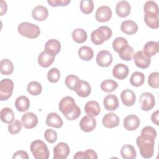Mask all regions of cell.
Segmentation results:
<instances>
[{
	"label": "cell",
	"instance_id": "7dc6e473",
	"mask_svg": "<svg viewBox=\"0 0 159 159\" xmlns=\"http://www.w3.org/2000/svg\"><path fill=\"white\" fill-rule=\"evenodd\" d=\"M71 2L70 0H47V2L52 7L66 6Z\"/></svg>",
	"mask_w": 159,
	"mask_h": 159
},
{
	"label": "cell",
	"instance_id": "e0dca14e",
	"mask_svg": "<svg viewBox=\"0 0 159 159\" xmlns=\"http://www.w3.org/2000/svg\"><path fill=\"white\" fill-rule=\"evenodd\" d=\"M129 70L127 65L123 63L116 64L112 69V75L118 80H124L129 75Z\"/></svg>",
	"mask_w": 159,
	"mask_h": 159
},
{
	"label": "cell",
	"instance_id": "5bb4252c",
	"mask_svg": "<svg viewBox=\"0 0 159 159\" xmlns=\"http://www.w3.org/2000/svg\"><path fill=\"white\" fill-rule=\"evenodd\" d=\"M120 119L119 117L113 112H109L105 114L102 119V125L109 129L114 128L119 125Z\"/></svg>",
	"mask_w": 159,
	"mask_h": 159
},
{
	"label": "cell",
	"instance_id": "7a4b0ae2",
	"mask_svg": "<svg viewBox=\"0 0 159 159\" xmlns=\"http://www.w3.org/2000/svg\"><path fill=\"white\" fill-rule=\"evenodd\" d=\"M155 139V138L152 136L143 134L137 138L136 143L143 158H150L153 155Z\"/></svg>",
	"mask_w": 159,
	"mask_h": 159
},
{
	"label": "cell",
	"instance_id": "4fadbf2b",
	"mask_svg": "<svg viewBox=\"0 0 159 159\" xmlns=\"http://www.w3.org/2000/svg\"><path fill=\"white\" fill-rule=\"evenodd\" d=\"M140 120L138 116L134 114H130L127 116L123 121L124 128L129 131L136 130L140 125Z\"/></svg>",
	"mask_w": 159,
	"mask_h": 159
},
{
	"label": "cell",
	"instance_id": "d6a6232c",
	"mask_svg": "<svg viewBox=\"0 0 159 159\" xmlns=\"http://www.w3.org/2000/svg\"><path fill=\"white\" fill-rule=\"evenodd\" d=\"M79 57L84 61L91 60L94 56L93 49L88 46H82L80 47L78 52Z\"/></svg>",
	"mask_w": 159,
	"mask_h": 159
},
{
	"label": "cell",
	"instance_id": "ffe728a7",
	"mask_svg": "<svg viewBox=\"0 0 159 159\" xmlns=\"http://www.w3.org/2000/svg\"><path fill=\"white\" fill-rule=\"evenodd\" d=\"M103 105L104 108L107 111H115L119 105L117 97L112 94L107 95L103 100Z\"/></svg>",
	"mask_w": 159,
	"mask_h": 159
},
{
	"label": "cell",
	"instance_id": "e575fe53",
	"mask_svg": "<svg viewBox=\"0 0 159 159\" xmlns=\"http://www.w3.org/2000/svg\"><path fill=\"white\" fill-rule=\"evenodd\" d=\"M73 40L78 43H82L86 42L87 39L86 32L81 28H77L75 29L71 34Z\"/></svg>",
	"mask_w": 159,
	"mask_h": 159
},
{
	"label": "cell",
	"instance_id": "f6af8a7d",
	"mask_svg": "<svg viewBox=\"0 0 159 159\" xmlns=\"http://www.w3.org/2000/svg\"><path fill=\"white\" fill-rule=\"evenodd\" d=\"M148 83L153 88L157 89L159 88V73L153 72L150 73L148 78Z\"/></svg>",
	"mask_w": 159,
	"mask_h": 159
},
{
	"label": "cell",
	"instance_id": "ee69618b",
	"mask_svg": "<svg viewBox=\"0 0 159 159\" xmlns=\"http://www.w3.org/2000/svg\"><path fill=\"white\" fill-rule=\"evenodd\" d=\"M127 44H129L128 42L125 38L122 37H118L113 40L112 45L114 51L118 53L122 47Z\"/></svg>",
	"mask_w": 159,
	"mask_h": 159
},
{
	"label": "cell",
	"instance_id": "8d00e7d4",
	"mask_svg": "<svg viewBox=\"0 0 159 159\" xmlns=\"http://www.w3.org/2000/svg\"><path fill=\"white\" fill-rule=\"evenodd\" d=\"M101 89L106 93H110L115 91L118 87L117 83L111 79L104 80L100 84Z\"/></svg>",
	"mask_w": 159,
	"mask_h": 159
},
{
	"label": "cell",
	"instance_id": "52a82bcc",
	"mask_svg": "<svg viewBox=\"0 0 159 159\" xmlns=\"http://www.w3.org/2000/svg\"><path fill=\"white\" fill-rule=\"evenodd\" d=\"M139 104L142 110L144 111H150L155 106V97L150 93H143L140 96Z\"/></svg>",
	"mask_w": 159,
	"mask_h": 159
},
{
	"label": "cell",
	"instance_id": "3957f363",
	"mask_svg": "<svg viewBox=\"0 0 159 159\" xmlns=\"http://www.w3.org/2000/svg\"><path fill=\"white\" fill-rule=\"evenodd\" d=\"M112 34L111 28L107 26H100L91 34V40L96 45L102 44L106 40L109 39Z\"/></svg>",
	"mask_w": 159,
	"mask_h": 159
},
{
	"label": "cell",
	"instance_id": "60d3db41",
	"mask_svg": "<svg viewBox=\"0 0 159 159\" xmlns=\"http://www.w3.org/2000/svg\"><path fill=\"white\" fill-rule=\"evenodd\" d=\"M60 78V71L57 68H51L47 73V79L52 83H57Z\"/></svg>",
	"mask_w": 159,
	"mask_h": 159
},
{
	"label": "cell",
	"instance_id": "ab89813d",
	"mask_svg": "<svg viewBox=\"0 0 159 159\" xmlns=\"http://www.w3.org/2000/svg\"><path fill=\"white\" fill-rule=\"evenodd\" d=\"M79 80L80 79L77 76L75 75H69L66 77L65 83L68 88L72 91H75Z\"/></svg>",
	"mask_w": 159,
	"mask_h": 159
},
{
	"label": "cell",
	"instance_id": "484cf974",
	"mask_svg": "<svg viewBox=\"0 0 159 159\" xmlns=\"http://www.w3.org/2000/svg\"><path fill=\"white\" fill-rule=\"evenodd\" d=\"M61 50V43L57 39L48 40L45 45V51L55 56Z\"/></svg>",
	"mask_w": 159,
	"mask_h": 159
},
{
	"label": "cell",
	"instance_id": "d590c367",
	"mask_svg": "<svg viewBox=\"0 0 159 159\" xmlns=\"http://www.w3.org/2000/svg\"><path fill=\"white\" fill-rule=\"evenodd\" d=\"M143 51L150 57L155 56L158 52V43L155 41H148L143 46Z\"/></svg>",
	"mask_w": 159,
	"mask_h": 159
},
{
	"label": "cell",
	"instance_id": "6da1fadb",
	"mask_svg": "<svg viewBox=\"0 0 159 159\" xmlns=\"http://www.w3.org/2000/svg\"><path fill=\"white\" fill-rule=\"evenodd\" d=\"M58 108L65 118L69 120H76L81 114L80 108L71 96H67L63 98L59 102Z\"/></svg>",
	"mask_w": 159,
	"mask_h": 159
},
{
	"label": "cell",
	"instance_id": "9c48e42d",
	"mask_svg": "<svg viewBox=\"0 0 159 159\" xmlns=\"http://www.w3.org/2000/svg\"><path fill=\"white\" fill-rule=\"evenodd\" d=\"M70 152V147L67 143L60 142L53 148V159H66Z\"/></svg>",
	"mask_w": 159,
	"mask_h": 159
},
{
	"label": "cell",
	"instance_id": "44dd1931",
	"mask_svg": "<svg viewBox=\"0 0 159 159\" xmlns=\"http://www.w3.org/2000/svg\"><path fill=\"white\" fill-rule=\"evenodd\" d=\"M130 5L127 1H119L116 6V12L120 17H125L130 13Z\"/></svg>",
	"mask_w": 159,
	"mask_h": 159
},
{
	"label": "cell",
	"instance_id": "c3c4849f",
	"mask_svg": "<svg viewBox=\"0 0 159 159\" xmlns=\"http://www.w3.org/2000/svg\"><path fill=\"white\" fill-rule=\"evenodd\" d=\"M84 159H97L98 155L95 151L91 149H88L84 151Z\"/></svg>",
	"mask_w": 159,
	"mask_h": 159
},
{
	"label": "cell",
	"instance_id": "7bdbcfd3",
	"mask_svg": "<svg viewBox=\"0 0 159 159\" xmlns=\"http://www.w3.org/2000/svg\"><path fill=\"white\" fill-rule=\"evenodd\" d=\"M143 10L145 13L151 12L158 14V7L157 4L153 1H147L143 6Z\"/></svg>",
	"mask_w": 159,
	"mask_h": 159
},
{
	"label": "cell",
	"instance_id": "4dcf8cb0",
	"mask_svg": "<svg viewBox=\"0 0 159 159\" xmlns=\"http://www.w3.org/2000/svg\"><path fill=\"white\" fill-rule=\"evenodd\" d=\"M1 120L6 124H11L14 120V114L13 111L8 107H4L0 112Z\"/></svg>",
	"mask_w": 159,
	"mask_h": 159
},
{
	"label": "cell",
	"instance_id": "d4e9b609",
	"mask_svg": "<svg viewBox=\"0 0 159 159\" xmlns=\"http://www.w3.org/2000/svg\"><path fill=\"white\" fill-rule=\"evenodd\" d=\"M85 112L92 117L97 116L101 112V107L99 103L96 101H88L84 106Z\"/></svg>",
	"mask_w": 159,
	"mask_h": 159
},
{
	"label": "cell",
	"instance_id": "1f68e13d",
	"mask_svg": "<svg viewBox=\"0 0 159 159\" xmlns=\"http://www.w3.org/2000/svg\"><path fill=\"white\" fill-rule=\"evenodd\" d=\"M14 71V65L12 62L7 59H2L0 61V71L4 75H9Z\"/></svg>",
	"mask_w": 159,
	"mask_h": 159
},
{
	"label": "cell",
	"instance_id": "681fc988",
	"mask_svg": "<svg viewBox=\"0 0 159 159\" xmlns=\"http://www.w3.org/2000/svg\"><path fill=\"white\" fill-rule=\"evenodd\" d=\"M12 158H22V159H28L29 158V156L27 153L24 151V150H18L17 152H16L13 156H12Z\"/></svg>",
	"mask_w": 159,
	"mask_h": 159
},
{
	"label": "cell",
	"instance_id": "8fae6325",
	"mask_svg": "<svg viewBox=\"0 0 159 159\" xmlns=\"http://www.w3.org/2000/svg\"><path fill=\"white\" fill-rule=\"evenodd\" d=\"M80 127L84 132L93 131L96 127V120L94 117L89 115L84 116L80 122Z\"/></svg>",
	"mask_w": 159,
	"mask_h": 159
},
{
	"label": "cell",
	"instance_id": "4316f807",
	"mask_svg": "<svg viewBox=\"0 0 159 159\" xmlns=\"http://www.w3.org/2000/svg\"><path fill=\"white\" fill-rule=\"evenodd\" d=\"M144 20L147 25L151 29H156L159 27L158 14L146 12L144 16Z\"/></svg>",
	"mask_w": 159,
	"mask_h": 159
},
{
	"label": "cell",
	"instance_id": "cb8c5ba5",
	"mask_svg": "<svg viewBox=\"0 0 159 159\" xmlns=\"http://www.w3.org/2000/svg\"><path fill=\"white\" fill-rule=\"evenodd\" d=\"M121 31L127 35H133L138 30L137 24L132 20H126L120 24Z\"/></svg>",
	"mask_w": 159,
	"mask_h": 159
},
{
	"label": "cell",
	"instance_id": "b9f144b4",
	"mask_svg": "<svg viewBox=\"0 0 159 159\" xmlns=\"http://www.w3.org/2000/svg\"><path fill=\"white\" fill-rule=\"evenodd\" d=\"M22 125V124L21 123V122L19 120L16 119L11 124H9L7 127L8 132L12 135L17 134L20 131Z\"/></svg>",
	"mask_w": 159,
	"mask_h": 159
},
{
	"label": "cell",
	"instance_id": "30bf717a",
	"mask_svg": "<svg viewBox=\"0 0 159 159\" xmlns=\"http://www.w3.org/2000/svg\"><path fill=\"white\" fill-rule=\"evenodd\" d=\"M113 57L111 52L107 50H103L99 51L96 58L97 64L101 67H107L112 62Z\"/></svg>",
	"mask_w": 159,
	"mask_h": 159
},
{
	"label": "cell",
	"instance_id": "816d5d0a",
	"mask_svg": "<svg viewBox=\"0 0 159 159\" xmlns=\"http://www.w3.org/2000/svg\"><path fill=\"white\" fill-rule=\"evenodd\" d=\"M0 9H1V13H0L1 16H2L4 14H5L7 12V6L6 1L3 0H1L0 1Z\"/></svg>",
	"mask_w": 159,
	"mask_h": 159
},
{
	"label": "cell",
	"instance_id": "ac0fdd59",
	"mask_svg": "<svg viewBox=\"0 0 159 159\" xmlns=\"http://www.w3.org/2000/svg\"><path fill=\"white\" fill-rule=\"evenodd\" d=\"M120 99L124 105L126 106H132L135 102L136 96L132 90L126 89L121 92Z\"/></svg>",
	"mask_w": 159,
	"mask_h": 159
},
{
	"label": "cell",
	"instance_id": "5b68a950",
	"mask_svg": "<svg viewBox=\"0 0 159 159\" xmlns=\"http://www.w3.org/2000/svg\"><path fill=\"white\" fill-rule=\"evenodd\" d=\"M30 149L35 159H48L49 157L48 147L41 140H34L30 144Z\"/></svg>",
	"mask_w": 159,
	"mask_h": 159
},
{
	"label": "cell",
	"instance_id": "9a60e30c",
	"mask_svg": "<svg viewBox=\"0 0 159 159\" xmlns=\"http://www.w3.org/2000/svg\"><path fill=\"white\" fill-rule=\"evenodd\" d=\"M22 125L25 129H32L36 127L38 124L37 116L31 112H28L22 116Z\"/></svg>",
	"mask_w": 159,
	"mask_h": 159
},
{
	"label": "cell",
	"instance_id": "f1b7e54d",
	"mask_svg": "<svg viewBox=\"0 0 159 159\" xmlns=\"http://www.w3.org/2000/svg\"><path fill=\"white\" fill-rule=\"evenodd\" d=\"M30 106V101L25 96H19L15 101V107L19 112L27 111Z\"/></svg>",
	"mask_w": 159,
	"mask_h": 159
},
{
	"label": "cell",
	"instance_id": "f907efd6",
	"mask_svg": "<svg viewBox=\"0 0 159 159\" xmlns=\"http://www.w3.org/2000/svg\"><path fill=\"white\" fill-rule=\"evenodd\" d=\"M158 116H159L158 110L155 111L154 112L152 113V114L151 116V120H152V122L154 123L157 125H159V123H158Z\"/></svg>",
	"mask_w": 159,
	"mask_h": 159
},
{
	"label": "cell",
	"instance_id": "2e32d148",
	"mask_svg": "<svg viewBox=\"0 0 159 159\" xmlns=\"http://www.w3.org/2000/svg\"><path fill=\"white\" fill-rule=\"evenodd\" d=\"M74 91L80 97L86 98L91 94V87L87 81L80 80Z\"/></svg>",
	"mask_w": 159,
	"mask_h": 159
},
{
	"label": "cell",
	"instance_id": "836d02e7",
	"mask_svg": "<svg viewBox=\"0 0 159 159\" xmlns=\"http://www.w3.org/2000/svg\"><path fill=\"white\" fill-rule=\"evenodd\" d=\"M145 81V75L140 71L134 72L130 78V84L135 87L141 86Z\"/></svg>",
	"mask_w": 159,
	"mask_h": 159
},
{
	"label": "cell",
	"instance_id": "603a6c76",
	"mask_svg": "<svg viewBox=\"0 0 159 159\" xmlns=\"http://www.w3.org/2000/svg\"><path fill=\"white\" fill-rule=\"evenodd\" d=\"M55 56L48 53L46 51L42 52L38 57V63L43 68L50 66L54 61Z\"/></svg>",
	"mask_w": 159,
	"mask_h": 159
},
{
	"label": "cell",
	"instance_id": "8992f818",
	"mask_svg": "<svg viewBox=\"0 0 159 159\" xmlns=\"http://www.w3.org/2000/svg\"><path fill=\"white\" fill-rule=\"evenodd\" d=\"M14 89L13 81L9 79H2L0 82V100L6 101L12 96Z\"/></svg>",
	"mask_w": 159,
	"mask_h": 159
},
{
	"label": "cell",
	"instance_id": "f35d334b",
	"mask_svg": "<svg viewBox=\"0 0 159 159\" xmlns=\"http://www.w3.org/2000/svg\"><path fill=\"white\" fill-rule=\"evenodd\" d=\"M80 7L83 14H91L94 9V2L92 0H82L80 1Z\"/></svg>",
	"mask_w": 159,
	"mask_h": 159
},
{
	"label": "cell",
	"instance_id": "7c38bea8",
	"mask_svg": "<svg viewBox=\"0 0 159 159\" xmlns=\"http://www.w3.org/2000/svg\"><path fill=\"white\" fill-rule=\"evenodd\" d=\"M112 16V10L107 6H101L99 7L95 13L96 19L100 22L108 21Z\"/></svg>",
	"mask_w": 159,
	"mask_h": 159
},
{
	"label": "cell",
	"instance_id": "7402d4cb",
	"mask_svg": "<svg viewBox=\"0 0 159 159\" xmlns=\"http://www.w3.org/2000/svg\"><path fill=\"white\" fill-rule=\"evenodd\" d=\"M45 123L48 126L57 129L61 127L63 124V122L61 117L56 112L49 113L47 116Z\"/></svg>",
	"mask_w": 159,
	"mask_h": 159
},
{
	"label": "cell",
	"instance_id": "277c9868",
	"mask_svg": "<svg viewBox=\"0 0 159 159\" xmlns=\"http://www.w3.org/2000/svg\"><path fill=\"white\" fill-rule=\"evenodd\" d=\"M18 32L23 37L29 39H35L40 34V30L38 25L28 22L20 23L17 27Z\"/></svg>",
	"mask_w": 159,
	"mask_h": 159
},
{
	"label": "cell",
	"instance_id": "83f0119b",
	"mask_svg": "<svg viewBox=\"0 0 159 159\" xmlns=\"http://www.w3.org/2000/svg\"><path fill=\"white\" fill-rule=\"evenodd\" d=\"M120 155L124 159H134L136 158L137 153L134 146L130 144H125L120 149Z\"/></svg>",
	"mask_w": 159,
	"mask_h": 159
},
{
	"label": "cell",
	"instance_id": "74e56055",
	"mask_svg": "<svg viewBox=\"0 0 159 159\" xmlns=\"http://www.w3.org/2000/svg\"><path fill=\"white\" fill-rule=\"evenodd\" d=\"M27 91L32 96H37L41 93L42 91V86L40 83L32 81L28 84L27 86Z\"/></svg>",
	"mask_w": 159,
	"mask_h": 159
},
{
	"label": "cell",
	"instance_id": "d6986e66",
	"mask_svg": "<svg viewBox=\"0 0 159 159\" xmlns=\"http://www.w3.org/2000/svg\"><path fill=\"white\" fill-rule=\"evenodd\" d=\"M32 16L33 19L35 20L43 21L48 17V10L43 6H37L33 9L32 11Z\"/></svg>",
	"mask_w": 159,
	"mask_h": 159
},
{
	"label": "cell",
	"instance_id": "f546056e",
	"mask_svg": "<svg viewBox=\"0 0 159 159\" xmlns=\"http://www.w3.org/2000/svg\"><path fill=\"white\" fill-rule=\"evenodd\" d=\"M118 53L119 57L122 60L125 61H130L134 57V48L129 44H127L122 47L119 51Z\"/></svg>",
	"mask_w": 159,
	"mask_h": 159
},
{
	"label": "cell",
	"instance_id": "ba28073f",
	"mask_svg": "<svg viewBox=\"0 0 159 159\" xmlns=\"http://www.w3.org/2000/svg\"><path fill=\"white\" fill-rule=\"evenodd\" d=\"M133 58L135 65L142 69L147 68L151 63V57L143 50H139L134 53Z\"/></svg>",
	"mask_w": 159,
	"mask_h": 159
},
{
	"label": "cell",
	"instance_id": "bcb514c9",
	"mask_svg": "<svg viewBox=\"0 0 159 159\" xmlns=\"http://www.w3.org/2000/svg\"><path fill=\"white\" fill-rule=\"evenodd\" d=\"M57 133L55 130L47 129L44 133L45 139L50 143H55L57 140Z\"/></svg>",
	"mask_w": 159,
	"mask_h": 159
}]
</instances>
